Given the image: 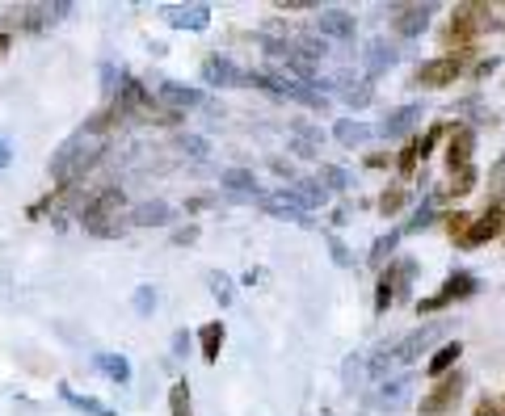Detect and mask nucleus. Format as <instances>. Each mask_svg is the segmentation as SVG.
<instances>
[{
    "label": "nucleus",
    "mask_w": 505,
    "mask_h": 416,
    "mask_svg": "<svg viewBox=\"0 0 505 416\" xmlns=\"http://www.w3.org/2000/svg\"><path fill=\"white\" fill-rule=\"evenodd\" d=\"M118 106H123V114H131V118H144V123H169L173 114L161 110V101H152L148 93H144V85H136V80H123V93H118Z\"/></svg>",
    "instance_id": "10"
},
{
    "label": "nucleus",
    "mask_w": 505,
    "mask_h": 416,
    "mask_svg": "<svg viewBox=\"0 0 505 416\" xmlns=\"http://www.w3.org/2000/svg\"><path fill=\"white\" fill-rule=\"evenodd\" d=\"M476 190V164H463V169H451V181H446V194L463 198Z\"/></svg>",
    "instance_id": "28"
},
{
    "label": "nucleus",
    "mask_w": 505,
    "mask_h": 416,
    "mask_svg": "<svg viewBox=\"0 0 505 416\" xmlns=\"http://www.w3.org/2000/svg\"><path fill=\"white\" fill-rule=\"evenodd\" d=\"M248 85H261V88H270L274 97L299 101V106H312V110H321V106H324V93H316V88H312L308 80H299V76H286L283 68L253 72V76H248Z\"/></svg>",
    "instance_id": "3"
},
{
    "label": "nucleus",
    "mask_w": 505,
    "mask_h": 416,
    "mask_svg": "<svg viewBox=\"0 0 505 416\" xmlns=\"http://www.w3.org/2000/svg\"><path fill=\"white\" fill-rule=\"evenodd\" d=\"M156 97H161V106H169V110H198V106H207V97H202L198 88L177 85V80H161V85H156Z\"/></svg>",
    "instance_id": "16"
},
{
    "label": "nucleus",
    "mask_w": 505,
    "mask_h": 416,
    "mask_svg": "<svg viewBox=\"0 0 505 416\" xmlns=\"http://www.w3.org/2000/svg\"><path fill=\"white\" fill-rule=\"evenodd\" d=\"M421 164V152H417V139H408L405 147H400V156H396V169H400V177H413Z\"/></svg>",
    "instance_id": "32"
},
{
    "label": "nucleus",
    "mask_w": 505,
    "mask_h": 416,
    "mask_svg": "<svg viewBox=\"0 0 505 416\" xmlns=\"http://www.w3.org/2000/svg\"><path fill=\"white\" fill-rule=\"evenodd\" d=\"M405 202H408V190L405 185H392V190H383V198H379V215L383 219H392V215L405 210Z\"/></svg>",
    "instance_id": "29"
},
{
    "label": "nucleus",
    "mask_w": 505,
    "mask_h": 416,
    "mask_svg": "<svg viewBox=\"0 0 505 416\" xmlns=\"http://www.w3.org/2000/svg\"><path fill=\"white\" fill-rule=\"evenodd\" d=\"M220 185L228 190V194H236V198H261V194H266L257 177H253V172H245V169L220 172Z\"/></svg>",
    "instance_id": "19"
},
{
    "label": "nucleus",
    "mask_w": 505,
    "mask_h": 416,
    "mask_svg": "<svg viewBox=\"0 0 505 416\" xmlns=\"http://www.w3.org/2000/svg\"><path fill=\"white\" fill-rule=\"evenodd\" d=\"M472 416H505L501 412V400H493V395H481V404H476V412Z\"/></svg>",
    "instance_id": "41"
},
{
    "label": "nucleus",
    "mask_w": 505,
    "mask_h": 416,
    "mask_svg": "<svg viewBox=\"0 0 505 416\" xmlns=\"http://www.w3.org/2000/svg\"><path fill=\"white\" fill-rule=\"evenodd\" d=\"M408 400H413V374H392V379H383L379 387L367 395L370 408H388V412L408 408Z\"/></svg>",
    "instance_id": "11"
},
{
    "label": "nucleus",
    "mask_w": 505,
    "mask_h": 416,
    "mask_svg": "<svg viewBox=\"0 0 505 416\" xmlns=\"http://www.w3.org/2000/svg\"><path fill=\"white\" fill-rule=\"evenodd\" d=\"M501 227H505V207H501V202H493V207L484 210L481 219H472V227H468V236L459 240V248H481V245H489V240H497V236H501Z\"/></svg>",
    "instance_id": "12"
},
{
    "label": "nucleus",
    "mask_w": 505,
    "mask_h": 416,
    "mask_svg": "<svg viewBox=\"0 0 505 416\" xmlns=\"http://www.w3.org/2000/svg\"><path fill=\"white\" fill-rule=\"evenodd\" d=\"M173 219V207L169 202H139L136 210H131V223L136 227H161V223Z\"/></svg>",
    "instance_id": "23"
},
{
    "label": "nucleus",
    "mask_w": 505,
    "mask_h": 416,
    "mask_svg": "<svg viewBox=\"0 0 505 416\" xmlns=\"http://www.w3.org/2000/svg\"><path fill=\"white\" fill-rule=\"evenodd\" d=\"M484 25H493V13L484 9V5H459L451 25H446V47H459L468 51L476 38H481Z\"/></svg>",
    "instance_id": "5"
},
{
    "label": "nucleus",
    "mask_w": 505,
    "mask_h": 416,
    "mask_svg": "<svg viewBox=\"0 0 505 416\" xmlns=\"http://www.w3.org/2000/svg\"><path fill=\"white\" fill-rule=\"evenodd\" d=\"M98 370L114 383H131V362L123 354H98Z\"/></svg>",
    "instance_id": "26"
},
{
    "label": "nucleus",
    "mask_w": 505,
    "mask_h": 416,
    "mask_svg": "<svg viewBox=\"0 0 505 416\" xmlns=\"http://www.w3.org/2000/svg\"><path fill=\"white\" fill-rule=\"evenodd\" d=\"M463 392H468V374H459L455 370V374L438 379V387H434L430 395H421V416H446Z\"/></svg>",
    "instance_id": "9"
},
{
    "label": "nucleus",
    "mask_w": 505,
    "mask_h": 416,
    "mask_svg": "<svg viewBox=\"0 0 505 416\" xmlns=\"http://www.w3.org/2000/svg\"><path fill=\"white\" fill-rule=\"evenodd\" d=\"M60 395H63V400H68V404H72V408H80V412H85V416H114L110 408L101 404V400H93V395H76L72 387H68V383H63V387H60Z\"/></svg>",
    "instance_id": "27"
},
{
    "label": "nucleus",
    "mask_w": 505,
    "mask_h": 416,
    "mask_svg": "<svg viewBox=\"0 0 505 416\" xmlns=\"http://www.w3.org/2000/svg\"><path fill=\"white\" fill-rule=\"evenodd\" d=\"M396 240H400V232H388V236H379L375 240V248H370V265H383V257L396 248Z\"/></svg>",
    "instance_id": "37"
},
{
    "label": "nucleus",
    "mask_w": 505,
    "mask_h": 416,
    "mask_svg": "<svg viewBox=\"0 0 505 416\" xmlns=\"http://www.w3.org/2000/svg\"><path fill=\"white\" fill-rule=\"evenodd\" d=\"M434 17V5H408V9L396 13V34L400 38H417Z\"/></svg>",
    "instance_id": "18"
},
{
    "label": "nucleus",
    "mask_w": 505,
    "mask_h": 416,
    "mask_svg": "<svg viewBox=\"0 0 505 416\" xmlns=\"http://www.w3.org/2000/svg\"><path fill=\"white\" fill-rule=\"evenodd\" d=\"M63 13H68V5H55V9H47V5H42V9H30L25 13V30H42V25L60 22Z\"/></svg>",
    "instance_id": "30"
},
{
    "label": "nucleus",
    "mask_w": 505,
    "mask_h": 416,
    "mask_svg": "<svg viewBox=\"0 0 505 416\" xmlns=\"http://www.w3.org/2000/svg\"><path fill=\"white\" fill-rule=\"evenodd\" d=\"M177 147H182V152H190L194 160H207V156H210V147L202 143L198 135H182V139H177Z\"/></svg>",
    "instance_id": "38"
},
{
    "label": "nucleus",
    "mask_w": 505,
    "mask_h": 416,
    "mask_svg": "<svg viewBox=\"0 0 505 416\" xmlns=\"http://www.w3.org/2000/svg\"><path fill=\"white\" fill-rule=\"evenodd\" d=\"M202 76H207L210 85H220V88H240L248 85V72H240L232 60H223V55H207L202 60Z\"/></svg>",
    "instance_id": "13"
},
{
    "label": "nucleus",
    "mask_w": 505,
    "mask_h": 416,
    "mask_svg": "<svg viewBox=\"0 0 505 416\" xmlns=\"http://www.w3.org/2000/svg\"><path fill=\"white\" fill-rule=\"evenodd\" d=\"M333 139L345 147H358L370 139V126L367 123H354V118H341V123H333Z\"/></svg>",
    "instance_id": "25"
},
{
    "label": "nucleus",
    "mask_w": 505,
    "mask_h": 416,
    "mask_svg": "<svg viewBox=\"0 0 505 416\" xmlns=\"http://www.w3.org/2000/svg\"><path fill=\"white\" fill-rule=\"evenodd\" d=\"M396 63V47H388V42H375V47H370V76H379L383 68H392Z\"/></svg>",
    "instance_id": "34"
},
{
    "label": "nucleus",
    "mask_w": 505,
    "mask_h": 416,
    "mask_svg": "<svg viewBox=\"0 0 505 416\" xmlns=\"http://www.w3.org/2000/svg\"><path fill=\"white\" fill-rule=\"evenodd\" d=\"M367 164H370V169H388V164H392V156H388V152H370Z\"/></svg>",
    "instance_id": "44"
},
{
    "label": "nucleus",
    "mask_w": 505,
    "mask_h": 416,
    "mask_svg": "<svg viewBox=\"0 0 505 416\" xmlns=\"http://www.w3.org/2000/svg\"><path fill=\"white\" fill-rule=\"evenodd\" d=\"M324 181L333 185V190H345V169H333V164H329V169H324Z\"/></svg>",
    "instance_id": "43"
},
{
    "label": "nucleus",
    "mask_w": 505,
    "mask_h": 416,
    "mask_svg": "<svg viewBox=\"0 0 505 416\" xmlns=\"http://www.w3.org/2000/svg\"><path fill=\"white\" fill-rule=\"evenodd\" d=\"M152 307H156V291H152V286H139L136 291V311L139 316H148Z\"/></svg>",
    "instance_id": "40"
},
{
    "label": "nucleus",
    "mask_w": 505,
    "mask_h": 416,
    "mask_svg": "<svg viewBox=\"0 0 505 416\" xmlns=\"http://www.w3.org/2000/svg\"><path fill=\"white\" fill-rule=\"evenodd\" d=\"M164 22H169L173 30H207L210 9L207 5H169V9H164Z\"/></svg>",
    "instance_id": "17"
},
{
    "label": "nucleus",
    "mask_w": 505,
    "mask_h": 416,
    "mask_svg": "<svg viewBox=\"0 0 505 416\" xmlns=\"http://www.w3.org/2000/svg\"><path fill=\"white\" fill-rule=\"evenodd\" d=\"M446 135H451V126H446V123H434L430 131H426V135H417V152H421V160L430 156V152H434L438 143H443Z\"/></svg>",
    "instance_id": "33"
},
{
    "label": "nucleus",
    "mask_w": 505,
    "mask_h": 416,
    "mask_svg": "<svg viewBox=\"0 0 505 416\" xmlns=\"http://www.w3.org/2000/svg\"><path fill=\"white\" fill-rule=\"evenodd\" d=\"M417 123H421V106H400L396 114H388V118H383V135H388V139H405Z\"/></svg>",
    "instance_id": "20"
},
{
    "label": "nucleus",
    "mask_w": 505,
    "mask_h": 416,
    "mask_svg": "<svg viewBox=\"0 0 505 416\" xmlns=\"http://www.w3.org/2000/svg\"><path fill=\"white\" fill-rule=\"evenodd\" d=\"M5 164H9V143L0 139V169H5Z\"/></svg>",
    "instance_id": "47"
},
{
    "label": "nucleus",
    "mask_w": 505,
    "mask_h": 416,
    "mask_svg": "<svg viewBox=\"0 0 505 416\" xmlns=\"http://www.w3.org/2000/svg\"><path fill=\"white\" fill-rule=\"evenodd\" d=\"M476 291H481V282H476V273L455 270L451 278L443 282V286H438V294H430V299H421V303H417V311H421V316H430V311H443V307L463 303V299H472Z\"/></svg>",
    "instance_id": "6"
},
{
    "label": "nucleus",
    "mask_w": 505,
    "mask_h": 416,
    "mask_svg": "<svg viewBox=\"0 0 505 416\" xmlns=\"http://www.w3.org/2000/svg\"><path fill=\"white\" fill-rule=\"evenodd\" d=\"M169 416H190V383L185 379L169 387Z\"/></svg>",
    "instance_id": "31"
},
{
    "label": "nucleus",
    "mask_w": 505,
    "mask_h": 416,
    "mask_svg": "<svg viewBox=\"0 0 505 416\" xmlns=\"http://www.w3.org/2000/svg\"><path fill=\"white\" fill-rule=\"evenodd\" d=\"M468 227H472V215H463V210H455V215H446V232H451V240H463L468 236Z\"/></svg>",
    "instance_id": "35"
},
{
    "label": "nucleus",
    "mask_w": 505,
    "mask_h": 416,
    "mask_svg": "<svg viewBox=\"0 0 505 416\" xmlns=\"http://www.w3.org/2000/svg\"><path fill=\"white\" fill-rule=\"evenodd\" d=\"M329 253H333V261H337V265H354V257L345 253V245H341V240H329Z\"/></svg>",
    "instance_id": "42"
},
{
    "label": "nucleus",
    "mask_w": 505,
    "mask_h": 416,
    "mask_svg": "<svg viewBox=\"0 0 505 416\" xmlns=\"http://www.w3.org/2000/svg\"><path fill=\"white\" fill-rule=\"evenodd\" d=\"M354 17H350V13L345 9H324L321 13V34L324 38H341V42H350V38H354Z\"/></svg>",
    "instance_id": "21"
},
{
    "label": "nucleus",
    "mask_w": 505,
    "mask_h": 416,
    "mask_svg": "<svg viewBox=\"0 0 505 416\" xmlns=\"http://www.w3.org/2000/svg\"><path fill=\"white\" fill-rule=\"evenodd\" d=\"M459 357H463V345H459V341H446L443 349H434V357H430V366H426V374H430V379H446V374L455 370Z\"/></svg>",
    "instance_id": "22"
},
{
    "label": "nucleus",
    "mask_w": 505,
    "mask_h": 416,
    "mask_svg": "<svg viewBox=\"0 0 505 416\" xmlns=\"http://www.w3.org/2000/svg\"><path fill=\"white\" fill-rule=\"evenodd\" d=\"M210 291H215V299H220L223 307H232V282L223 278V273H215V278H210Z\"/></svg>",
    "instance_id": "39"
},
{
    "label": "nucleus",
    "mask_w": 505,
    "mask_h": 416,
    "mask_svg": "<svg viewBox=\"0 0 505 416\" xmlns=\"http://www.w3.org/2000/svg\"><path fill=\"white\" fill-rule=\"evenodd\" d=\"M345 97H350V106H354V110H362V106L375 97V85H370V80H362V85H350V88H345Z\"/></svg>",
    "instance_id": "36"
},
{
    "label": "nucleus",
    "mask_w": 505,
    "mask_h": 416,
    "mask_svg": "<svg viewBox=\"0 0 505 416\" xmlns=\"http://www.w3.org/2000/svg\"><path fill=\"white\" fill-rule=\"evenodd\" d=\"M101 152H106V139L80 126V131H76L72 139H63V147L51 156V181L55 185H76L89 169H93V164H98Z\"/></svg>",
    "instance_id": "2"
},
{
    "label": "nucleus",
    "mask_w": 505,
    "mask_h": 416,
    "mask_svg": "<svg viewBox=\"0 0 505 416\" xmlns=\"http://www.w3.org/2000/svg\"><path fill=\"white\" fill-rule=\"evenodd\" d=\"M257 202H261V210H266V215H274V219L312 223V219H308V210H304V202H299V198L291 194V190H286V194H261Z\"/></svg>",
    "instance_id": "15"
},
{
    "label": "nucleus",
    "mask_w": 505,
    "mask_h": 416,
    "mask_svg": "<svg viewBox=\"0 0 505 416\" xmlns=\"http://www.w3.org/2000/svg\"><path fill=\"white\" fill-rule=\"evenodd\" d=\"M501 412H505V400H501Z\"/></svg>",
    "instance_id": "48"
},
{
    "label": "nucleus",
    "mask_w": 505,
    "mask_h": 416,
    "mask_svg": "<svg viewBox=\"0 0 505 416\" xmlns=\"http://www.w3.org/2000/svg\"><path fill=\"white\" fill-rule=\"evenodd\" d=\"M489 185H493V190H497V185H505V156L493 164V177H489Z\"/></svg>",
    "instance_id": "45"
},
{
    "label": "nucleus",
    "mask_w": 505,
    "mask_h": 416,
    "mask_svg": "<svg viewBox=\"0 0 505 416\" xmlns=\"http://www.w3.org/2000/svg\"><path fill=\"white\" fill-rule=\"evenodd\" d=\"M463 63H468V55H438V60H430V63H421L417 68V80L421 88H446V85H455L459 76H463Z\"/></svg>",
    "instance_id": "8"
},
{
    "label": "nucleus",
    "mask_w": 505,
    "mask_h": 416,
    "mask_svg": "<svg viewBox=\"0 0 505 416\" xmlns=\"http://www.w3.org/2000/svg\"><path fill=\"white\" fill-rule=\"evenodd\" d=\"M194 227H182V232H177V236H173V245H194Z\"/></svg>",
    "instance_id": "46"
},
{
    "label": "nucleus",
    "mask_w": 505,
    "mask_h": 416,
    "mask_svg": "<svg viewBox=\"0 0 505 416\" xmlns=\"http://www.w3.org/2000/svg\"><path fill=\"white\" fill-rule=\"evenodd\" d=\"M223 337H228V328H223L220 319H207V324H202V328H198V341H202V357H207L210 366H215V362H220Z\"/></svg>",
    "instance_id": "24"
},
{
    "label": "nucleus",
    "mask_w": 505,
    "mask_h": 416,
    "mask_svg": "<svg viewBox=\"0 0 505 416\" xmlns=\"http://www.w3.org/2000/svg\"><path fill=\"white\" fill-rule=\"evenodd\" d=\"M118 210H123V190H101V194L80 210V223H85V232H93V236H118L123 232Z\"/></svg>",
    "instance_id": "4"
},
{
    "label": "nucleus",
    "mask_w": 505,
    "mask_h": 416,
    "mask_svg": "<svg viewBox=\"0 0 505 416\" xmlns=\"http://www.w3.org/2000/svg\"><path fill=\"white\" fill-rule=\"evenodd\" d=\"M438 337H446V319L421 324V328H413L408 337H400V341L375 349V354H370V374H375V379H392V374H400V370L413 366V362H417V357L426 354Z\"/></svg>",
    "instance_id": "1"
},
{
    "label": "nucleus",
    "mask_w": 505,
    "mask_h": 416,
    "mask_svg": "<svg viewBox=\"0 0 505 416\" xmlns=\"http://www.w3.org/2000/svg\"><path fill=\"white\" fill-rule=\"evenodd\" d=\"M472 152H476V131L472 126H451V135H446V169H463L472 164Z\"/></svg>",
    "instance_id": "14"
},
{
    "label": "nucleus",
    "mask_w": 505,
    "mask_h": 416,
    "mask_svg": "<svg viewBox=\"0 0 505 416\" xmlns=\"http://www.w3.org/2000/svg\"><path fill=\"white\" fill-rule=\"evenodd\" d=\"M413 273H417V261L413 257H400L396 265H388V270L379 273V286H375V311H388L400 294H408Z\"/></svg>",
    "instance_id": "7"
}]
</instances>
